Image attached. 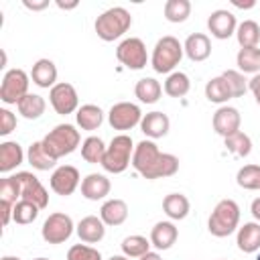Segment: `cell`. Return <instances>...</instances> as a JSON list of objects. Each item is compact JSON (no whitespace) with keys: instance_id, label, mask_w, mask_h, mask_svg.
<instances>
[{"instance_id":"obj_16","label":"cell","mask_w":260,"mask_h":260,"mask_svg":"<svg viewBox=\"0 0 260 260\" xmlns=\"http://www.w3.org/2000/svg\"><path fill=\"white\" fill-rule=\"evenodd\" d=\"M112 183L106 175L102 173H89L83 181H81V195L89 201H102L110 195Z\"/></svg>"},{"instance_id":"obj_21","label":"cell","mask_w":260,"mask_h":260,"mask_svg":"<svg viewBox=\"0 0 260 260\" xmlns=\"http://www.w3.org/2000/svg\"><path fill=\"white\" fill-rule=\"evenodd\" d=\"M179 238V230L173 221H156L150 230V244L156 250H169Z\"/></svg>"},{"instance_id":"obj_6","label":"cell","mask_w":260,"mask_h":260,"mask_svg":"<svg viewBox=\"0 0 260 260\" xmlns=\"http://www.w3.org/2000/svg\"><path fill=\"white\" fill-rule=\"evenodd\" d=\"M183 45L179 43V39H175L173 35L160 37L152 49L150 55V65L156 73H173V69L181 63L183 59Z\"/></svg>"},{"instance_id":"obj_11","label":"cell","mask_w":260,"mask_h":260,"mask_svg":"<svg viewBox=\"0 0 260 260\" xmlns=\"http://www.w3.org/2000/svg\"><path fill=\"white\" fill-rule=\"evenodd\" d=\"M49 102L59 116H67L79 110V95L71 83H57L49 89Z\"/></svg>"},{"instance_id":"obj_30","label":"cell","mask_w":260,"mask_h":260,"mask_svg":"<svg viewBox=\"0 0 260 260\" xmlns=\"http://www.w3.org/2000/svg\"><path fill=\"white\" fill-rule=\"evenodd\" d=\"M165 93L171 95V98H183L189 93L191 89V81H189V75L183 73V71H173L167 75L165 79V85H162Z\"/></svg>"},{"instance_id":"obj_7","label":"cell","mask_w":260,"mask_h":260,"mask_svg":"<svg viewBox=\"0 0 260 260\" xmlns=\"http://www.w3.org/2000/svg\"><path fill=\"white\" fill-rule=\"evenodd\" d=\"M30 75L22 69H8L0 83V100L6 106H16L28 93Z\"/></svg>"},{"instance_id":"obj_12","label":"cell","mask_w":260,"mask_h":260,"mask_svg":"<svg viewBox=\"0 0 260 260\" xmlns=\"http://www.w3.org/2000/svg\"><path fill=\"white\" fill-rule=\"evenodd\" d=\"M16 181L20 183V199L32 201L35 205H39V209H45L49 205V193L43 187V183L28 171H20L14 175Z\"/></svg>"},{"instance_id":"obj_44","label":"cell","mask_w":260,"mask_h":260,"mask_svg":"<svg viewBox=\"0 0 260 260\" xmlns=\"http://www.w3.org/2000/svg\"><path fill=\"white\" fill-rule=\"evenodd\" d=\"M248 89L252 91V95H254V100H256V104L260 106V73H256L250 81H248Z\"/></svg>"},{"instance_id":"obj_3","label":"cell","mask_w":260,"mask_h":260,"mask_svg":"<svg viewBox=\"0 0 260 260\" xmlns=\"http://www.w3.org/2000/svg\"><path fill=\"white\" fill-rule=\"evenodd\" d=\"M95 32L102 41L110 43V41H116L120 39L124 32L130 30L132 26V16L126 8L122 6H114V8H108L104 10L98 18H95Z\"/></svg>"},{"instance_id":"obj_33","label":"cell","mask_w":260,"mask_h":260,"mask_svg":"<svg viewBox=\"0 0 260 260\" xmlns=\"http://www.w3.org/2000/svg\"><path fill=\"white\" fill-rule=\"evenodd\" d=\"M236 37H238V43L242 49L246 47H258V41H260V26L256 20H244L238 24L236 28Z\"/></svg>"},{"instance_id":"obj_15","label":"cell","mask_w":260,"mask_h":260,"mask_svg":"<svg viewBox=\"0 0 260 260\" xmlns=\"http://www.w3.org/2000/svg\"><path fill=\"white\" fill-rule=\"evenodd\" d=\"M211 124H213V130H215L219 136L228 138V136L240 132L242 116H240L238 108H232V106H219V108L215 110V114H213Z\"/></svg>"},{"instance_id":"obj_51","label":"cell","mask_w":260,"mask_h":260,"mask_svg":"<svg viewBox=\"0 0 260 260\" xmlns=\"http://www.w3.org/2000/svg\"><path fill=\"white\" fill-rule=\"evenodd\" d=\"M108 260H130L128 256H124V254H120V256H110Z\"/></svg>"},{"instance_id":"obj_29","label":"cell","mask_w":260,"mask_h":260,"mask_svg":"<svg viewBox=\"0 0 260 260\" xmlns=\"http://www.w3.org/2000/svg\"><path fill=\"white\" fill-rule=\"evenodd\" d=\"M26 160H28V165H30L32 169H37V171H49V169H53L55 162H57V160L45 150V146H43L41 140H37V142H32V144L28 146V150H26Z\"/></svg>"},{"instance_id":"obj_18","label":"cell","mask_w":260,"mask_h":260,"mask_svg":"<svg viewBox=\"0 0 260 260\" xmlns=\"http://www.w3.org/2000/svg\"><path fill=\"white\" fill-rule=\"evenodd\" d=\"M183 51H185V55H187L191 61L201 63V61H205V59L211 55V41H209V37L203 35V32H193V35H189V37L185 39Z\"/></svg>"},{"instance_id":"obj_35","label":"cell","mask_w":260,"mask_h":260,"mask_svg":"<svg viewBox=\"0 0 260 260\" xmlns=\"http://www.w3.org/2000/svg\"><path fill=\"white\" fill-rule=\"evenodd\" d=\"M150 246H152L150 240H146L144 236H138V234L122 240V252L128 258H142L146 252H150Z\"/></svg>"},{"instance_id":"obj_13","label":"cell","mask_w":260,"mask_h":260,"mask_svg":"<svg viewBox=\"0 0 260 260\" xmlns=\"http://www.w3.org/2000/svg\"><path fill=\"white\" fill-rule=\"evenodd\" d=\"M79 171L73 167V165H61L57 167L53 173H51V179H49V185L51 189L61 195V197H69L77 187H79Z\"/></svg>"},{"instance_id":"obj_40","label":"cell","mask_w":260,"mask_h":260,"mask_svg":"<svg viewBox=\"0 0 260 260\" xmlns=\"http://www.w3.org/2000/svg\"><path fill=\"white\" fill-rule=\"evenodd\" d=\"M221 77L228 83V89H230L232 98H242L248 91V79L244 77V73H240L236 69H225L221 73Z\"/></svg>"},{"instance_id":"obj_53","label":"cell","mask_w":260,"mask_h":260,"mask_svg":"<svg viewBox=\"0 0 260 260\" xmlns=\"http://www.w3.org/2000/svg\"><path fill=\"white\" fill-rule=\"evenodd\" d=\"M35 260H49V258H43V256H41V258H35Z\"/></svg>"},{"instance_id":"obj_19","label":"cell","mask_w":260,"mask_h":260,"mask_svg":"<svg viewBox=\"0 0 260 260\" xmlns=\"http://www.w3.org/2000/svg\"><path fill=\"white\" fill-rule=\"evenodd\" d=\"M236 244L244 254L260 252V223L258 221H246L238 228Z\"/></svg>"},{"instance_id":"obj_45","label":"cell","mask_w":260,"mask_h":260,"mask_svg":"<svg viewBox=\"0 0 260 260\" xmlns=\"http://www.w3.org/2000/svg\"><path fill=\"white\" fill-rule=\"evenodd\" d=\"M0 207H2V225H8V223H10V219H12L14 205H12V203H8V201H2V203H0Z\"/></svg>"},{"instance_id":"obj_37","label":"cell","mask_w":260,"mask_h":260,"mask_svg":"<svg viewBox=\"0 0 260 260\" xmlns=\"http://www.w3.org/2000/svg\"><path fill=\"white\" fill-rule=\"evenodd\" d=\"M39 205H35L32 201L20 199L18 203H14V211H12V219L20 225H28L39 217Z\"/></svg>"},{"instance_id":"obj_27","label":"cell","mask_w":260,"mask_h":260,"mask_svg":"<svg viewBox=\"0 0 260 260\" xmlns=\"http://www.w3.org/2000/svg\"><path fill=\"white\" fill-rule=\"evenodd\" d=\"M134 95L142 104H156L162 95V85L154 77H142L134 85Z\"/></svg>"},{"instance_id":"obj_24","label":"cell","mask_w":260,"mask_h":260,"mask_svg":"<svg viewBox=\"0 0 260 260\" xmlns=\"http://www.w3.org/2000/svg\"><path fill=\"white\" fill-rule=\"evenodd\" d=\"M24 152L22 146L14 140H6L0 144V173H10L18 165H22Z\"/></svg>"},{"instance_id":"obj_32","label":"cell","mask_w":260,"mask_h":260,"mask_svg":"<svg viewBox=\"0 0 260 260\" xmlns=\"http://www.w3.org/2000/svg\"><path fill=\"white\" fill-rule=\"evenodd\" d=\"M106 154V144L100 136H87L83 142H81V156L85 162L89 165H102V158Z\"/></svg>"},{"instance_id":"obj_38","label":"cell","mask_w":260,"mask_h":260,"mask_svg":"<svg viewBox=\"0 0 260 260\" xmlns=\"http://www.w3.org/2000/svg\"><path fill=\"white\" fill-rule=\"evenodd\" d=\"M223 140H225V148H228L232 154L240 156V158H244V156H248V154L252 152V140H250V136L244 134L242 130L236 132V134H232V136H228V138H223Z\"/></svg>"},{"instance_id":"obj_48","label":"cell","mask_w":260,"mask_h":260,"mask_svg":"<svg viewBox=\"0 0 260 260\" xmlns=\"http://www.w3.org/2000/svg\"><path fill=\"white\" fill-rule=\"evenodd\" d=\"M232 4H234L236 8H254V6H256V2H254V0H246V2H240V0H232Z\"/></svg>"},{"instance_id":"obj_28","label":"cell","mask_w":260,"mask_h":260,"mask_svg":"<svg viewBox=\"0 0 260 260\" xmlns=\"http://www.w3.org/2000/svg\"><path fill=\"white\" fill-rule=\"evenodd\" d=\"M16 110L22 118L26 120H37L45 114L47 110V102L39 95V93H26L18 104H16Z\"/></svg>"},{"instance_id":"obj_47","label":"cell","mask_w":260,"mask_h":260,"mask_svg":"<svg viewBox=\"0 0 260 260\" xmlns=\"http://www.w3.org/2000/svg\"><path fill=\"white\" fill-rule=\"evenodd\" d=\"M250 211H252L254 219L260 223V197H256V199L252 201V205H250Z\"/></svg>"},{"instance_id":"obj_54","label":"cell","mask_w":260,"mask_h":260,"mask_svg":"<svg viewBox=\"0 0 260 260\" xmlns=\"http://www.w3.org/2000/svg\"><path fill=\"white\" fill-rule=\"evenodd\" d=\"M256 260H260V252H258V256H256Z\"/></svg>"},{"instance_id":"obj_46","label":"cell","mask_w":260,"mask_h":260,"mask_svg":"<svg viewBox=\"0 0 260 260\" xmlns=\"http://www.w3.org/2000/svg\"><path fill=\"white\" fill-rule=\"evenodd\" d=\"M22 4H24V8H28V10H43V8H47V6H49V0H41V2L24 0Z\"/></svg>"},{"instance_id":"obj_17","label":"cell","mask_w":260,"mask_h":260,"mask_svg":"<svg viewBox=\"0 0 260 260\" xmlns=\"http://www.w3.org/2000/svg\"><path fill=\"white\" fill-rule=\"evenodd\" d=\"M75 232H77V236H79L81 242H85V244H98L106 236V223L98 215H85L75 225Z\"/></svg>"},{"instance_id":"obj_41","label":"cell","mask_w":260,"mask_h":260,"mask_svg":"<svg viewBox=\"0 0 260 260\" xmlns=\"http://www.w3.org/2000/svg\"><path fill=\"white\" fill-rule=\"evenodd\" d=\"M0 197L2 201H8V203H18L20 201V183L16 181V177H4L0 181Z\"/></svg>"},{"instance_id":"obj_49","label":"cell","mask_w":260,"mask_h":260,"mask_svg":"<svg viewBox=\"0 0 260 260\" xmlns=\"http://www.w3.org/2000/svg\"><path fill=\"white\" fill-rule=\"evenodd\" d=\"M77 4H79V2H61V0H57V6H59L61 10H71V8H77Z\"/></svg>"},{"instance_id":"obj_36","label":"cell","mask_w":260,"mask_h":260,"mask_svg":"<svg viewBox=\"0 0 260 260\" xmlns=\"http://www.w3.org/2000/svg\"><path fill=\"white\" fill-rule=\"evenodd\" d=\"M191 14V2L189 0H167L165 2V18L169 22H185Z\"/></svg>"},{"instance_id":"obj_10","label":"cell","mask_w":260,"mask_h":260,"mask_svg":"<svg viewBox=\"0 0 260 260\" xmlns=\"http://www.w3.org/2000/svg\"><path fill=\"white\" fill-rule=\"evenodd\" d=\"M142 116L144 114L140 112V108L136 104H132V102H118V104H114L110 108L108 122H110V126L114 130L126 132V130H132L134 126H138L142 122Z\"/></svg>"},{"instance_id":"obj_9","label":"cell","mask_w":260,"mask_h":260,"mask_svg":"<svg viewBox=\"0 0 260 260\" xmlns=\"http://www.w3.org/2000/svg\"><path fill=\"white\" fill-rule=\"evenodd\" d=\"M73 219L67 215V213H61V211H55L51 213L45 221H43V228H41V236L47 244H63L71 238L73 234Z\"/></svg>"},{"instance_id":"obj_39","label":"cell","mask_w":260,"mask_h":260,"mask_svg":"<svg viewBox=\"0 0 260 260\" xmlns=\"http://www.w3.org/2000/svg\"><path fill=\"white\" fill-rule=\"evenodd\" d=\"M236 181L242 189H248V191L260 189V165H244L238 171Z\"/></svg>"},{"instance_id":"obj_31","label":"cell","mask_w":260,"mask_h":260,"mask_svg":"<svg viewBox=\"0 0 260 260\" xmlns=\"http://www.w3.org/2000/svg\"><path fill=\"white\" fill-rule=\"evenodd\" d=\"M236 63L240 73H260V49L258 47H246L240 49L236 55Z\"/></svg>"},{"instance_id":"obj_42","label":"cell","mask_w":260,"mask_h":260,"mask_svg":"<svg viewBox=\"0 0 260 260\" xmlns=\"http://www.w3.org/2000/svg\"><path fill=\"white\" fill-rule=\"evenodd\" d=\"M67 260H102V254L87 244H75L67 250Z\"/></svg>"},{"instance_id":"obj_1","label":"cell","mask_w":260,"mask_h":260,"mask_svg":"<svg viewBox=\"0 0 260 260\" xmlns=\"http://www.w3.org/2000/svg\"><path fill=\"white\" fill-rule=\"evenodd\" d=\"M132 167L144 179H165L179 171V158L171 152H160L154 140H140L134 146Z\"/></svg>"},{"instance_id":"obj_26","label":"cell","mask_w":260,"mask_h":260,"mask_svg":"<svg viewBox=\"0 0 260 260\" xmlns=\"http://www.w3.org/2000/svg\"><path fill=\"white\" fill-rule=\"evenodd\" d=\"M75 120H77V126L81 130H98L104 122V112L95 104H83L75 112Z\"/></svg>"},{"instance_id":"obj_8","label":"cell","mask_w":260,"mask_h":260,"mask_svg":"<svg viewBox=\"0 0 260 260\" xmlns=\"http://www.w3.org/2000/svg\"><path fill=\"white\" fill-rule=\"evenodd\" d=\"M116 57H118V61H120L126 69H132V71L144 69L146 63H148L146 45H144L142 39H138V37L124 39V41L118 45V49H116Z\"/></svg>"},{"instance_id":"obj_20","label":"cell","mask_w":260,"mask_h":260,"mask_svg":"<svg viewBox=\"0 0 260 260\" xmlns=\"http://www.w3.org/2000/svg\"><path fill=\"white\" fill-rule=\"evenodd\" d=\"M169 128H171V120H169V116L162 114V112H148V114L142 116L140 130H142L150 140L167 136Z\"/></svg>"},{"instance_id":"obj_52","label":"cell","mask_w":260,"mask_h":260,"mask_svg":"<svg viewBox=\"0 0 260 260\" xmlns=\"http://www.w3.org/2000/svg\"><path fill=\"white\" fill-rule=\"evenodd\" d=\"M0 260H20V258L18 256H2Z\"/></svg>"},{"instance_id":"obj_22","label":"cell","mask_w":260,"mask_h":260,"mask_svg":"<svg viewBox=\"0 0 260 260\" xmlns=\"http://www.w3.org/2000/svg\"><path fill=\"white\" fill-rule=\"evenodd\" d=\"M30 79L35 85L39 87H45V89H51L53 85H57V67L51 59H39L35 61L32 69H30Z\"/></svg>"},{"instance_id":"obj_5","label":"cell","mask_w":260,"mask_h":260,"mask_svg":"<svg viewBox=\"0 0 260 260\" xmlns=\"http://www.w3.org/2000/svg\"><path fill=\"white\" fill-rule=\"evenodd\" d=\"M132 154H134V142L128 134H118L110 140L106 146V154L102 158V167L108 173L120 175L132 165Z\"/></svg>"},{"instance_id":"obj_25","label":"cell","mask_w":260,"mask_h":260,"mask_svg":"<svg viewBox=\"0 0 260 260\" xmlns=\"http://www.w3.org/2000/svg\"><path fill=\"white\" fill-rule=\"evenodd\" d=\"M162 211L167 213V217L171 221H179L185 219L191 211V203L183 193H169L162 199Z\"/></svg>"},{"instance_id":"obj_50","label":"cell","mask_w":260,"mask_h":260,"mask_svg":"<svg viewBox=\"0 0 260 260\" xmlns=\"http://www.w3.org/2000/svg\"><path fill=\"white\" fill-rule=\"evenodd\" d=\"M138 260H162V258H160L158 252H152V250H150V252H146V254H144L142 258H138Z\"/></svg>"},{"instance_id":"obj_55","label":"cell","mask_w":260,"mask_h":260,"mask_svg":"<svg viewBox=\"0 0 260 260\" xmlns=\"http://www.w3.org/2000/svg\"><path fill=\"white\" fill-rule=\"evenodd\" d=\"M219 260H223V258H219Z\"/></svg>"},{"instance_id":"obj_4","label":"cell","mask_w":260,"mask_h":260,"mask_svg":"<svg viewBox=\"0 0 260 260\" xmlns=\"http://www.w3.org/2000/svg\"><path fill=\"white\" fill-rule=\"evenodd\" d=\"M41 142H43L45 150L55 160H59L61 156H67L73 150H77V146L81 142V136H79V130L73 124H57Z\"/></svg>"},{"instance_id":"obj_43","label":"cell","mask_w":260,"mask_h":260,"mask_svg":"<svg viewBox=\"0 0 260 260\" xmlns=\"http://www.w3.org/2000/svg\"><path fill=\"white\" fill-rule=\"evenodd\" d=\"M14 128H16V116L10 110L2 108L0 110V134L2 136H8Z\"/></svg>"},{"instance_id":"obj_2","label":"cell","mask_w":260,"mask_h":260,"mask_svg":"<svg viewBox=\"0 0 260 260\" xmlns=\"http://www.w3.org/2000/svg\"><path fill=\"white\" fill-rule=\"evenodd\" d=\"M240 228V205L234 199H221L213 207L209 219H207V230L215 238H228Z\"/></svg>"},{"instance_id":"obj_23","label":"cell","mask_w":260,"mask_h":260,"mask_svg":"<svg viewBox=\"0 0 260 260\" xmlns=\"http://www.w3.org/2000/svg\"><path fill=\"white\" fill-rule=\"evenodd\" d=\"M100 217L106 225H122L128 219V205L124 199H108L100 207Z\"/></svg>"},{"instance_id":"obj_14","label":"cell","mask_w":260,"mask_h":260,"mask_svg":"<svg viewBox=\"0 0 260 260\" xmlns=\"http://www.w3.org/2000/svg\"><path fill=\"white\" fill-rule=\"evenodd\" d=\"M207 28L211 32V37L219 39V41H225L230 39L232 35H236V28H238V22H236V16L234 12L225 10V8H217L209 14L207 18Z\"/></svg>"},{"instance_id":"obj_34","label":"cell","mask_w":260,"mask_h":260,"mask_svg":"<svg viewBox=\"0 0 260 260\" xmlns=\"http://www.w3.org/2000/svg\"><path fill=\"white\" fill-rule=\"evenodd\" d=\"M205 98L213 104H225L228 100H232V93L228 89V83L223 81L221 75L217 77H211L207 83H205Z\"/></svg>"}]
</instances>
